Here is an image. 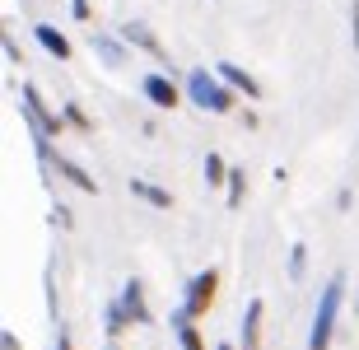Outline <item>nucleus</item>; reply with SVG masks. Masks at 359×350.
<instances>
[{
  "label": "nucleus",
  "instance_id": "3",
  "mask_svg": "<svg viewBox=\"0 0 359 350\" xmlns=\"http://www.w3.org/2000/svg\"><path fill=\"white\" fill-rule=\"evenodd\" d=\"M19 103H24V112H28V121H33V135H38V140L61 135V117H52V112H47V103L38 98V89H33V84H24V89H19Z\"/></svg>",
  "mask_w": 359,
  "mask_h": 350
},
{
  "label": "nucleus",
  "instance_id": "17",
  "mask_svg": "<svg viewBox=\"0 0 359 350\" xmlns=\"http://www.w3.org/2000/svg\"><path fill=\"white\" fill-rule=\"evenodd\" d=\"M350 24H355V52H359V0L350 5Z\"/></svg>",
  "mask_w": 359,
  "mask_h": 350
},
{
  "label": "nucleus",
  "instance_id": "2",
  "mask_svg": "<svg viewBox=\"0 0 359 350\" xmlns=\"http://www.w3.org/2000/svg\"><path fill=\"white\" fill-rule=\"evenodd\" d=\"M187 94H191V103H196V108H205V112H229V108H233V89L215 84L210 70H191Z\"/></svg>",
  "mask_w": 359,
  "mask_h": 350
},
{
  "label": "nucleus",
  "instance_id": "15",
  "mask_svg": "<svg viewBox=\"0 0 359 350\" xmlns=\"http://www.w3.org/2000/svg\"><path fill=\"white\" fill-rule=\"evenodd\" d=\"M205 182H210V187L229 182V168H224V159H219V154H205Z\"/></svg>",
  "mask_w": 359,
  "mask_h": 350
},
{
  "label": "nucleus",
  "instance_id": "5",
  "mask_svg": "<svg viewBox=\"0 0 359 350\" xmlns=\"http://www.w3.org/2000/svg\"><path fill=\"white\" fill-rule=\"evenodd\" d=\"M38 154H42L47 163H52V168H56L61 177H66V182H75L80 191H98V182H93V177L84 173L80 163H70V159H61V154H52V140H38Z\"/></svg>",
  "mask_w": 359,
  "mask_h": 350
},
{
  "label": "nucleus",
  "instance_id": "11",
  "mask_svg": "<svg viewBox=\"0 0 359 350\" xmlns=\"http://www.w3.org/2000/svg\"><path fill=\"white\" fill-rule=\"evenodd\" d=\"M121 309H126V318L131 323H145V295H140V281H126V295H121Z\"/></svg>",
  "mask_w": 359,
  "mask_h": 350
},
{
  "label": "nucleus",
  "instance_id": "14",
  "mask_svg": "<svg viewBox=\"0 0 359 350\" xmlns=\"http://www.w3.org/2000/svg\"><path fill=\"white\" fill-rule=\"evenodd\" d=\"M243 191H248V177H243V168H229V206H233V210L243 206Z\"/></svg>",
  "mask_w": 359,
  "mask_h": 350
},
{
  "label": "nucleus",
  "instance_id": "4",
  "mask_svg": "<svg viewBox=\"0 0 359 350\" xmlns=\"http://www.w3.org/2000/svg\"><path fill=\"white\" fill-rule=\"evenodd\" d=\"M215 290H219V271H201L196 281H191V290H187V304H182V313L187 318H201V313H210V304H215Z\"/></svg>",
  "mask_w": 359,
  "mask_h": 350
},
{
  "label": "nucleus",
  "instance_id": "1",
  "mask_svg": "<svg viewBox=\"0 0 359 350\" xmlns=\"http://www.w3.org/2000/svg\"><path fill=\"white\" fill-rule=\"evenodd\" d=\"M341 299H346V276L336 271L327 290L318 299V313H313V332H308V350H327L332 346V327H336V313H341Z\"/></svg>",
  "mask_w": 359,
  "mask_h": 350
},
{
  "label": "nucleus",
  "instance_id": "19",
  "mask_svg": "<svg viewBox=\"0 0 359 350\" xmlns=\"http://www.w3.org/2000/svg\"><path fill=\"white\" fill-rule=\"evenodd\" d=\"M56 350H70V337H66V332H61V341H56Z\"/></svg>",
  "mask_w": 359,
  "mask_h": 350
},
{
  "label": "nucleus",
  "instance_id": "20",
  "mask_svg": "<svg viewBox=\"0 0 359 350\" xmlns=\"http://www.w3.org/2000/svg\"><path fill=\"white\" fill-rule=\"evenodd\" d=\"M219 350H233V346H219Z\"/></svg>",
  "mask_w": 359,
  "mask_h": 350
},
{
  "label": "nucleus",
  "instance_id": "6",
  "mask_svg": "<svg viewBox=\"0 0 359 350\" xmlns=\"http://www.w3.org/2000/svg\"><path fill=\"white\" fill-rule=\"evenodd\" d=\"M140 89H145V98L154 108H177V103H182V94H177V84L168 80V75H145Z\"/></svg>",
  "mask_w": 359,
  "mask_h": 350
},
{
  "label": "nucleus",
  "instance_id": "9",
  "mask_svg": "<svg viewBox=\"0 0 359 350\" xmlns=\"http://www.w3.org/2000/svg\"><path fill=\"white\" fill-rule=\"evenodd\" d=\"M121 38L135 42V47H145V52L154 56V61H168V56H163V47H159V38H154V33H149L145 24H126V28H121Z\"/></svg>",
  "mask_w": 359,
  "mask_h": 350
},
{
  "label": "nucleus",
  "instance_id": "13",
  "mask_svg": "<svg viewBox=\"0 0 359 350\" xmlns=\"http://www.w3.org/2000/svg\"><path fill=\"white\" fill-rule=\"evenodd\" d=\"M131 191H135V196H140V201L159 206V210H168V206H173V196H168V191H163V187H154V182H140V177H135V182H131Z\"/></svg>",
  "mask_w": 359,
  "mask_h": 350
},
{
  "label": "nucleus",
  "instance_id": "18",
  "mask_svg": "<svg viewBox=\"0 0 359 350\" xmlns=\"http://www.w3.org/2000/svg\"><path fill=\"white\" fill-rule=\"evenodd\" d=\"M70 5H75V14H80V19H89V0H70Z\"/></svg>",
  "mask_w": 359,
  "mask_h": 350
},
{
  "label": "nucleus",
  "instance_id": "7",
  "mask_svg": "<svg viewBox=\"0 0 359 350\" xmlns=\"http://www.w3.org/2000/svg\"><path fill=\"white\" fill-rule=\"evenodd\" d=\"M219 80H229V89H238V94H248V98H257L262 94V84L248 75V70H238V66H229V61H219Z\"/></svg>",
  "mask_w": 359,
  "mask_h": 350
},
{
  "label": "nucleus",
  "instance_id": "21",
  "mask_svg": "<svg viewBox=\"0 0 359 350\" xmlns=\"http://www.w3.org/2000/svg\"><path fill=\"white\" fill-rule=\"evenodd\" d=\"M355 313H359V299H355Z\"/></svg>",
  "mask_w": 359,
  "mask_h": 350
},
{
  "label": "nucleus",
  "instance_id": "16",
  "mask_svg": "<svg viewBox=\"0 0 359 350\" xmlns=\"http://www.w3.org/2000/svg\"><path fill=\"white\" fill-rule=\"evenodd\" d=\"M304 267H308V248H304V243H294V253H290V276H294V281L304 276Z\"/></svg>",
  "mask_w": 359,
  "mask_h": 350
},
{
  "label": "nucleus",
  "instance_id": "12",
  "mask_svg": "<svg viewBox=\"0 0 359 350\" xmlns=\"http://www.w3.org/2000/svg\"><path fill=\"white\" fill-rule=\"evenodd\" d=\"M173 327H177V341H182V350H205V341H201L196 323H191L187 313H173Z\"/></svg>",
  "mask_w": 359,
  "mask_h": 350
},
{
  "label": "nucleus",
  "instance_id": "10",
  "mask_svg": "<svg viewBox=\"0 0 359 350\" xmlns=\"http://www.w3.org/2000/svg\"><path fill=\"white\" fill-rule=\"evenodd\" d=\"M38 42H42V52H52L56 61H70V42H66V33H56L52 24H38Z\"/></svg>",
  "mask_w": 359,
  "mask_h": 350
},
{
  "label": "nucleus",
  "instance_id": "8",
  "mask_svg": "<svg viewBox=\"0 0 359 350\" xmlns=\"http://www.w3.org/2000/svg\"><path fill=\"white\" fill-rule=\"evenodd\" d=\"M262 309H266L262 299L248 304V313H243V346L238 350H257V337H262Z\"/></svg>",
  "mask_w": 359,
  "mask_h": 350
}]
</instances>
